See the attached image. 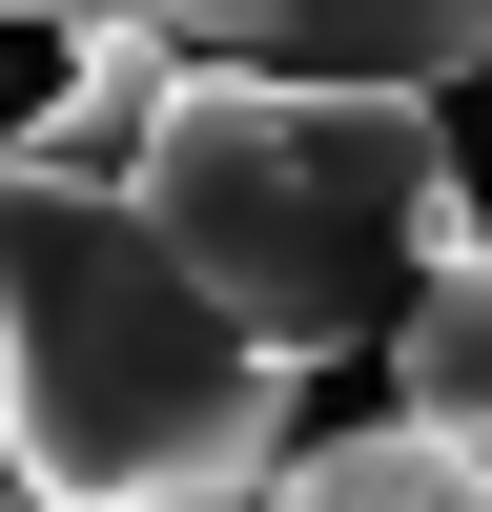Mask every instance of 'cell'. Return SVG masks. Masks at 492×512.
<instances>
[{
	"label": "cell",
	"instance_id": "6da1fadb",
	"mask_svg": "<svg viewBox=\"0 0 492 512\" xmlns=\"http://www.w3.org/2000/svg\"><path fill=\"white\" fill-rule=\"evenodd\" d=\"M308 451V369L246 349L123 164L0 144V472L41 512H267Z\"/></svg>",
	"mask_w": 492,
	"mask_h": 512
},
{
	"label": "cell",
	"instance_id": "5b68a950",
	"mask_svg": "<svg viewBox=\"0 0 492 512\" xmlns=\"http://www.w3.org/2000/svg\"><path fill=\"white\" fill-rule=\"evenodd\" d=\"M164 82H185L164 21H82V41H62V103H41L21 144H41V164H123V144L164 123Z\"/></svg>",
	"mask_w": 492,
	"mask_h": 512
},
{
	"label": "cell",
	"instance_id": "3957f363",
	"mask_svg": "<svg viewBox=\"0 0 492 512\" xmlns=\"http://www.w3.org/2000/svg\"><path fill=\"white\" fill-rule=\"evenodd\" d=\"M0 21H164L185 62H287V82H492V0H0Z\"/></svg>",
	"mask_w": 492,
	"mask_h": 512
},
{
	"label": "cell",
	"instance_id": "7a4b0ae2",
	"mask_svg": "<svg viewBox=\"0 0 492 512\" xmlns=\"http://www.w3.org/2000/svg\"><path fill=\"white\" fill-rule=\"evenodd\" d=\"M123 205L185 246V287L246 349L328 369L410 308V267L472 246V164H451L431 82H287V62H185L164 123L123 144Z\"/></svg>",
	"mask_w": 492,
	"mask_h": 512
},
{
	"label": "cell",
	"instance_id": "8992f818",
	"mask_svg": "<svg viewBox=\"0 0 492 512\" xmlns=\"http://www.w3.org/2000/svg\"><path fill=\"white\" fill-rule=\"evenodd\" d=\"M267 512H492V451H431V431H328L287 451Z\"/></svg>",
	"mask_w": 492,
	"mask_h": 512
},
{
	"label": "cell",
	"instance_id": "52a82bcc",
	"mask_svg": "<svg viewBox=\"0 0 492 512\" xmlns=\"http://www.w3.org/2000/svg\"><path fill=\"white\" fill-rule=\"evenodd\" d=\"M0 512H41V492H21V472H0Z\"/></svg>",
	"mask_w": 492,
	"mask_h": 512
},
{
	"label": "cell",
	"instance_id": "277c9868",
	"mask_svg": "<svg viewBox=\"0 0 492 512\" xmlns=\"http://www.w3.org/2000/svg\"><path fill=\"white\" fill-rule=\"evenodd\" d=\"M369 349H390V431L492 451V226L451 246V267H410V308L369 328Z\"/></svg>",
	"mask_w": 492,
	"mask_h": 512
}]
</instances>
